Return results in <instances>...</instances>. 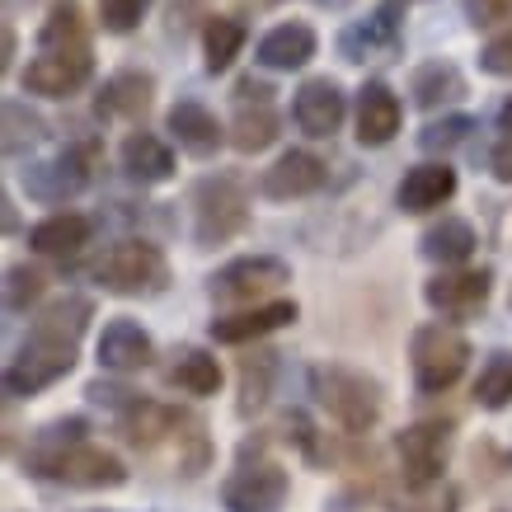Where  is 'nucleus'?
Returning a JSON list of instances; mask_svg holds the SVG:
<instances>
[{"mask_svg":"<svg viewBox=\"0 0 512 512\" xmlns=\"http://www.w3.org/2000/svg\"><path fill=\"white\" fill-rule=\"evenodd\" d=\"M306 381H311L315 404L339 423L343 433L367 437V433H376V423L386 419V386H381L372 372H362V367L315 362Z\"/></svg>","mask_w":512,"mask_h":512,"instance_id":"nucleus-2","label":"nucleus"},{"mask_svg":"<svg viewBox=\"0 0 512 512\" xmlns=\"http://www.w3.org/2000/svg\"><path fill=\"white\" fill-rule=\"evenodd\" d=\"M456 188H461V179H456L447 160H423V165L404 170L400 188H395V207L404 217H428V212H437V207H447L456 198Z\"/></svg>","mask_w":512,"mask_h":512,"instance_id":"nucleus-22","label":"nucleus"},{"mask_svg":"<svg viewBox=\"0 0 512 512\" xmlns=\"http://www.w3.org/2000/svg\"><path fill=\"white\" fill-rule=\"evenodd\" d=\"M160 376H165V386L170 390H184V395H193V400L217 395L221 381H226L221 362L207 353V348H198V343H179V348L170 353V362L160 367Z\"/></svg>","mask_w":512,"mask_h":512,"instance_id":"nucleus-28","label":"nucleus"},{"mask_svg":"<svg viewBox=\"0 0 512 512\" xmlns=\"http://www.w3.org/2000/svg\"><path fill=\"white\" fill-rule=\"evenodd\" d=\"M188 207H193V249H221L240 240L249 231L254 202H249V184L235 170L202 174L188 188Z\"/></svg>","mask_w":512,"mask_h":512,"instance_id":"nucleus-4","label":"nucleus"},{"mask_svg":"<svg viewBox=\"0 0 512 512\" xmlns=\"http://www.w3.org/2000/svg\"><path fill=\"white\" fill-rule=\"evenodd\" d=\"M254 5H282V0H254Z\"/></svg>","mask_w":512,"mask_h":512,"instance_id":"nucleus-49","label":"nucleus"},{"mask_svg":"<svg viewBox=\"0 0 512 512\" xmlns=\"http://www.w3.org/2000/svg\"><path fill=\"white\" fill-rule=\"evenodd\" d=\"M404 10L400 0H381L372 15L353 19V24H343L339 29V57L353 66H367V62H390V57H400L404 47Z\"/></svg>","mask_w":512,"mask_h":512,"instance_id":"nucleus-12","label":"nucleus"},{"mask_svg":"<svg viewBox=\"0 0 512 512\" xmlns=\"http://www.w3.org/2000/svg\"><path fill=\"white\" fill-rule=\"evenodd\" d=\"M480 71L494 80H512V24L480 47Z\"/></svg>","mask_w":512,"mask_h":512,"instance_id":"nucleus-40","label":"nucleus"},{"mask_svg":"<svg viewBox=\"0 0 512 512\" xmlns=\"http://www.w3.org/2000/svg\"><path fill=\"white\" fill-rule=\"evenodd\" d=\"M475 118L470 113H447V118H433V123L419 132V146L428 151V156H447V151H456L461 141H470V132H475Z\"/></svg>","mask_w":512,"mask_h":512,"instance_id":"nucleus-37","label":"nucleus"},{"mask_svg":"<svg viewBox=\"0 0 512 512\" xmlns=\"http://www.w3.org/2000/svg\"><path fill=\"white\" fill-rule=\"evenodd\" d=\"M43 484H57V489H76V494H109V489H123L132 480V470L118 451L99 447V442H76L71 451H62L57 461H47L38 470Z\"/></svg>","mask_w":512,"mask_h":512,"instance_id":"nucleus-10","label":"nucleus"},{"mask_svg":"<svg viewBox=\"0 0 512 512\" xmlns=\"http://www.w3.org/2000/svg\"><path fill=\"white\" fill-rule=\"evenodd\" d=\"M296 306L292 296H273V301H259V306H240V311H221L217 320H207V334L212 343H226V348H245V343H259L278 329L296 325Z\"/></svg>","mask_w":512,"mask_h":512,"instance_id":"nucleus-15","label":"nucleus"},{"mask_svg":"<svg viewBox=\"0 0 512 512\" xmlns=\"http://www.w3.org/2000/svg\"><path fill=\"white\" fill-rule=\"evenodd\" d=\"M273 85L268 80H259V76H240L235 80V90H231V99L235 104H264V99H273Z\"/></svg>","mask_w":512,"mask_h":512,"instance_id":"nucleus-43","label":"nucleus"},{"mask_svg":"<svg viewBox=\"0 0 512 512\" xmlns=\"http://www.w3.org/2000/svg\"><path fill=\"white\" fill-rule=\"evenodd\" d=\"M202 66H207V76H226L235 66V57L245 52V24L235 15H207L202 24Z\"/></svg>","mask_w":512,"mask_h":512,"instance_id":"nucleus-32","label":"nucleus"},{"mask_svg":"<svg viewBox=\"0 0 512 512\" xmlns=\"http://www.w3.org/2000/svg\"><path fill=\"white\" fill-rule=\"evenodd\" d=\"M470 94V80L466 71L447 57H433V62H419L409 71V99L419 104L423 113H437V109H451V104H461Z\"/></svg>","mask_w":512,"mask_h":512,"instance_id":"nucleus-27","label":"nucleus"},{"mask_svg":"<svg viewBox=\"0 0 512 512\" xmlns=\"http://www.w3.org/2000/svg\"><path fill=\"white\" fill-rule=\"evenodd\" d=\"M329 184V165L315 151H282L264 174H259V198L268 202H301V198H315L320 188Z\"/></svg>","mask_w":512,"mask_h":512,"instance_id":"nucleus-20","label":"nucleus"},{"mask_svg":"<svg viewBox=\"0 0 512 512\" xmlns=\"http://www.w3.org/2000/svg\"><path fill=\"white\" fill-rule=\"evenodd\" d=\"M15 52H19V33H15V24H5V57H0V66H5V71L15 66Z\"/></svg>","mask_w":512,"mask_h":512,"instance_id":"nucleus-45","label":"nucleus"},{"mask_svg":"<svg viewBox=\"0 0 512 512\" xmlns=\"http://www.w3.org/2000/svg\"><path fill=\"white\" fill-rule=\"evenodd\" d=\"M94 80V43L90 47H38L24 71L19 85L33 99H71Z\"/></svg>","mask_w":512,"mask_h":512,"instance_id":"nucleus-11","label":"nucleus"},{"mask_svg":"<svg viewBox=\"0 0 512 512\" xmlns=\"http://www.w3.org/2000/svg\"><path fill=\"white\" fill-rule=\"evenodd\" d=\"M94 357H99V367L113 376H137V372H146V367H156V339H151V329L141 325V320L113 315V320H104V329H99Z\"/></svg>","mask_w":512,"mask_h":512,"instance_id":"nucleus-16","label":"nucleus"},{"mask_svg":"<svg viewBox=\"0 0 512 512\" xmlns=\"http://www.w3.org/2000/svg\"><path fill=\"white\" fill-rule=\"evenodd\" d=\"M94 320V296L85 292H57L47 296L33 311V325L15 357L5 362V395L10 400H33L52 390L57 381L76 372L80 362V339Z\"/></svg>","mask_w":512,"mask_h":512,"instance_id":"nucleus-1","label":"nucleus"},{"mask_svg":"<svg viewBox=\"0 0 512 512\" xmlns=\"http://www.w3.org/2000/svg\"><path fill=\"white\" fill-rule=\"evenodd\" d=\"M184 419H188V409H174V404H165V400L137 395L123 414H113V433L123 437L132 451H156V447H165V442H179Z\"/></svg>","mask_w":512,"mask_h":512,"instance_id":"nucleus-17","label":"nucleus"},{"mask_svg":"<svg viewBox=\"0 0 512 512\" xmlns=\"http://www.w3.org/2000/svg\"><path fill=\"white\" fill-rule=\"evenodd\" d=\"M466 24L470 29H498V24H512V0H466Z\"/></svg>","mask_w":512,"mask_h":512,"instance_id":"nucleus-42","label":"nucleus"},{"mask_svg":"<svg viewBox=\"0 0 512 512\" xmlns=\"http://www.w3.org/2000/svg\"><path fill=\"white\" fill-rule=\"evenodd\" d=\"M470 357V339L456 329V320H428L409 334V372H414V390L419 395H447L461 376H466Z\"/></svg>","mask_w":512,"mask_h":512,"instance_id":"nucleus-6","label":"nucleus"},{"mask_svg":"<svg viewBox=\"0 0 512 512\" xmlns=\"http://www.w3.org/2000/svg\"><path fill=\"white\" fill-rule=\"evenodd\" d=\"M320 52V38L306 19H287V24H273V29L254 43V62L264 71H306Z\"/></svg>","mask_w":512,"mask_h":512,"instance_id":"nucleus-24","label":"nucleus"},{"mask_svg":"<svg viewBox=\"0 0 512 512\" xmlns=\"http://www.w3.org/2000/svg\"><path fill=\"white\" fill-rule=\"evenodd\" d=\"M90 282L123 301L160 296L170 287V254L146 235H123V240L104 245V254L90 264Z\"/></svg>","mask_w":512,"mask_h":512,"instance_id":"nucleus-5","label":"nucleus"},{"mask_svg":"<svg viewBox=\"0 0 512 512\" xmlns=\"http://www.w3.org/2000/svg\"><path fill=\"white\" fill-rule=\"evenodd\" d=\"M451 442H456V419H414L395 433V470H400L404 494H423L442 484Z\"/></svg>","mask_w":512,"mask_h":512,"instance_id":"nucleus-7","label":"nucleus"},{"mask_svg":"<svg viewBox=\"0 0 512 512\" xmlns=\"http://www.w3.org/2000/svg\"><path fill=\"white\" fill-rule=\"evenodd\" d=\"M404 127V104L400 94L390 90L386 80H362V90L353 99V137L357 146H367V151H381L390 141L400 137Z\"/></svg>","mask_w":512,"mask_h":512,"instance_id":"nucleus-19","label":"nucleus"},{"mask_svg":"<svg viewBox=\"0 0 512 512\" xmlns=\"http://www.w3.org/2000/svg\"><path fill=\"white\" fill-rule=\"evenodd\" d=\"M278 433H254L235 451V470L221 480V508L226 512H282L292 498V475L282 461L268 456Z\"/></svg>","mask_w":512,"mask_h":512,"instance_id":"nucleus-3","label":"nucleus"},{"mask_svg":"<svg viewBox=\"0 0 512 512\" xmlns=\"http://www.w3.org/2000/svg\"><path fill=\"white\" fill-rule=\"evenodd\" d=\"M156 0H94V19L99 29L113 33V38H127L132 29H141V19L151 15Z\"/></svg>","mask_w":512,"mask_h":512,"instance_id":"nucleus-38","label":"nucleus"},{"mask_svg":"<svg viewBox=\"0 0 512 512\" xmlns=\"http://www.w3.org/2000/svg\"><path fill=\"white\" fill-rule=\"evenodd\" d=\"M85 437H90V419H85V414L47 419L43 428H33L29 433V442H24V451H19V466H24L29 480H38V470H43L47 461H57L62 451H71L76 442H85Z\"/></svg>","mask_w":512,"mask_h":512,"instance_id":"nucleus-29","label":"nucleus"},{"mask_svg":"<svg viewBox=\"0 0 512 512\" xmlns=\"http://www.w3.org/2000/svg\"><path fill=\"white\" fill-rule=\"evenodd\" d=\"M226 137H231V146L240 156L268 151V146L282 137L278 104H273V99H264V104H235V118H231V127H226Z\"/></svg>","mask_w":512,"mask_h":512,"instance_id":"nucleus-31","label":"nucleus"},{"mask_svg":"<svg viewBox=\"0 0 512 512\" xmlns=\"http://www.w3.org/2000/svg\"><path fill=\"white\" fill-rule=\"evenodd\" d=\"M85 512H113V508H85Z\"/></svg>","mask_w":512,"mask_h":512,"instance_id":"nucleus-50","label":"nucleus"},{"mask_svg":"<svg viewBox=\"0 0 512 512\" xmlns=\"http://www.w3.org/2000/svg\"><path fill=\"white\" fill-rule=\"evenodd\" d=\"M207 0H170V15H165V29H170V38H179L184 43L193 29H202L207 24Z\"/></svg>","mask_w":512,"mask_h":512,"instance_id":"nucleus-41","label":"nucleus"},{"mask_svg":"<svg viewBox=\"0 0 512 512\" xmlns=\"http://www.w3.org/2000/svg\"><path fill=\"white\" fill-rule=\"evenodd\" d=\"M137 395H141V390H132L127 381H113V372L109 376H94L90 386H85V400L99 404L104 414H123V409L137 400Z\"/></svg>","mask_w":512,"mask_h":512,"instance_id":"nucleus-39","label":"nucleus"},{"mask_svg":"<svg viewBox=\"0 0 512 512\" xmlns=\"http://www.w3.org/2000/svg\"><path fill=\"white\" fill-rule=\"evenodd\" d=\"M475 249H480V235H475V226H470L466 217H437L433 226L419 235V254L437 268L470 264Z\"/></svg>","mask_w":512,"mask_h":512,"instance_id":"nucleus-30","label":"nucleus"},{"mask_svg":"<svg viewBox=\"0 0 512 512\" xmlns=\"http://www.w3.org/2000/svg\"><path fill=\"white\" fill-rule=\"evenodd\" d=\"M292 123L301 137L329 141L348 123V94L334 76H306L292 94Z\"/></svg>","mask_w":512,"mask_h":512,"instance_id":"nucleus-14","label":"nucleus"},{"mask_svg":"<svg viewBox=\"0 0 512 512\" xmlns=\"http://www.w3.org/2000/svg\"><path fill=\"white\" fill-rule=\"evenodd\" d=\"M38 47H90V15L80 0H52L43 24H38Z\"/></svg>","mask_w":512,"mask_h":512,"instance_id":"nucleus-34","label":"nucleus"},{"mask_svg":"<svg viewBox=\"0 0 512 512\" xmlns=\"http://www.w3.org/2000/svg\"><path fill=\"white\" fill-rule=\"evenodd\" d=\"M475 404H480L484 414H503L512 404V353L508 348H498V353L484 357L480 376H475Z\"/></svg>","mask_w":512,"mask_h":512,"instance_id":"nucleus-36","label":"nucleus"},{"mask_svg":"<svg viewBox=\"0 0 512 512\" xmlns=\"http://www.w3.org/2000/svg\"><path fill=\"white\" fill-rule=\"evenodd\" d=\"M498 127H503V132H512V94L503 99V109H498Z\"/></svg>","mask_w":512,"mask_h":512,"instance_id":"nucleus-47","label":"nucleus"},{"mask_svg":"<svg viewBox=\"0 0 512 512\" xmlns=\"http://www.w3.org/2000/svg\"><path fill=\"white\" fill-rule=\"evenodd\" d=\"M118 170H123L132 184L156 188V184H170L179 165H174L170 141L156 137V132H146V127H137V132H127L123 146H118Z\"/></svg>","mask_w":512,"mask_h":512,"instance_id":"nucleus-25","label":"nucleus"},{"mask_svg":"<svg viewBox=\"0 0 512 512\" xmlns=\"http://www.w3.org/2000/svg\"><path fill=\"white\" fill-rule=\"evenodd\" d=\"M94 165H99V141L85 137V141L62 146L57 156L29 160V165L19 170V184H24V193H29L33 202H43V207H62V202L80 198V193L90 188Z\"/></svg>","mask_w":512,"mask_h":512,"instance_id":"nucleus-9","label":"nucleus"},{"mask_svg":"<svg viewBox=\"0 0 512 512\" xmlns=\"http://www.w3.org/2000/svg\"><path fill=\"white\" fill-rule=\"evenodd\" d=\"M315 5H320V10H343L348 0H315Z\"/></svg>","mask_w":512,"mask_h":512,"instance_id":"nucleus-48","label":"nucleus"},{"mask_svg":"<svg viewBox=\"0 0 512 512\" xmlns=\"http://www.w3.org/2000/svg\"><path fill=\"white\" fill-rule=\"evenodd\" d=\"M47 278L43 264H10L5 268V315H29L47 301Z\"/></svg>","mask_w":512,"mask_h":512,"instance_id":"nucleus-35","label":"nucleus"},{"mask_svg":"<svg viewBox=\"0 0 512 512\" xmlns=\"http://www.w3.org/2000/svg\"><path fill=\"white\" fill-rule=\"evenodd\" d=\"M400 5H419V0H400Z\"/></svg>","mask_w":512,"mask_h":512,"instance_id":"nucleus-51","label":"nucleus"},{"mask_svg":"<svg viewBox=\"0 0 512 512\" xmlns=\"http://www.w3.org/2000/svg\"><path fill=\"white\" fill-rule=\"evenodd\" d=\"M489 174H494L498 184H512V132L494 141V151H489Z\"/></svg>","mask_w":512,"mask_h":512,"instance_id":"nucleus-44","label":"nucleus"},{"mask_svg":"<svg viewBox=\"0 0 512 512\" xmlns=\"http://www.w3.org/2000/svg\"><path fill=\"white\" fill-rule=\"evenodd\" d=\"M0 207H5V235H15V231H19V212H15V198L5 193V198H0Z\"/></svg>","mask_w":512,"mask_h":512,"instance_id":"nucleus-46","label":"nucleus"},{"mask_svg":"<svg viewBox=\"0 0 512 512\" xmlns=\"http://www.w3.org/2000/svg\"><path fill=\"white\" fill-rule=\"evenodd\" d=\"M156 104V76L146 66H118L94 90V118L99 123H141Z\"/></svg>","mask_w":512,"mask_h":512,"instance_id":"nucleus-18","label":"nucleus"},{"mask_svg":"<svg viewBox=\"0 0 512 512\" xmlns=\"http://www.w3.org/2000/svg\"><path fill=\"white\" fill-rule=\"evenodd\" d=\"M165 132H170L174 141H179V151L193 160H207V156H217L221 146H226V127H221V118L202 99H174L170 113H165Z\"/></svg>","mask_w":512,"mask_h":512,"instance_id":"nucleus-21","label":"nucleus"},{"mask_svg":"<svg viewBox=\"0 0 512 512\" xmlns=\"http://www.w3.org/2000/svg\"><path fill=\"white\" fill-rule=\"evenodd\" d=\"M489 296H494V268L489 264L437 268L433 278L423 282V301L442 320H470V315H480L489 306Z\"/></svg>","mask_w":512,"mask_h":512,"instance_id":"nucleus-13","label":"nucleus"},{"mask_svg":"<svg viewBox=\"0 0 512 512\" xmlns=\"http://www.w3.org/2000/svg\"><path fill=\"white\" fill-rule=\"evenodd\" d=\"M292 282V264L278 254H240L231 264H221L207 278V301L217 311H240V306H259L282 296V287Z\"/></svg>","mask_w":512,"mask_h":512,"instance_id":"nucleus-8","label":"nucleus"},{"mask_svg":"<svg viewBox=\"0 0 512 512\" xmlns=\"http://www.w3.org/2000/svg\"><path fill=\"white\" fill-rule=\"evenodd\" d=\"M24 240H29V249L38 254V259H76L80 249L94 240V217H85V212H52V217L33 221L29 231H24Z\"/></svg>","mask_w":512,"mask_h":512,"instance_id":"nucleus-26","label":"nucleus"},{"mask_svg":"<svg viewBox=\"0 0 512 512\" xmlns=\"http://www.w3.org/2000/svg\"><path fill=\"white\" fill-rule=\"evenodd\" d=\"M0 118H5V137H0L5 160H29V151H38L47 141V118L38 109H29L24 99H5Z\"/></svg>","mask_w":512,"mask_h":512,"instance_id":"nucleus-33","label":"nucleus"},{"mask_svg":"<svg viewBox=\"0 0 512 512\" xmlns=\"http://www.w3.org/2000/svg\"><path fill=\"white\" fill-rule=\"evenodd\" d=\"M278 367H282L278 348H268L264 339L245 343V353H240V362H235V376H240V390H235V414H240V419H254V414H264L268 409L273 386H278Z\"/></svg>","mask_w":512,"mask_h":512,"instance_id":"nucleus-23","label":"nucleus"}]
</instances>
